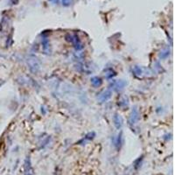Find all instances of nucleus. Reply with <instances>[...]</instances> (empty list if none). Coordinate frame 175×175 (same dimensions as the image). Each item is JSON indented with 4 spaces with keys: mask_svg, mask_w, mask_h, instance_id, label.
I'll use <instances>...</instances> for the list:
<instances>
[{
    "mask_svg": "<svg viewBox=\"0 0 175 175\" xmlns=\"http://www.w3.org/2000/svg\"><path fill=\"white\" fill-rule=\"evenodd\" d=\"M114 122H115V125H116V127H117V129L121 128L123 120H122V118H121L120 116H118L117 114V115H115V117H114Z\"/></svg>",
    "mask_w": 175,
    "mask_h": 175,
    "instance_id": "obj_3",
    "label": "nucleus"
},
{
    "mask_svg": "<svg viewBox=\"0 0 175 175\" xmlns=\"http://www.w3.org/2000/svg\"><path fill=\"white\" fill-rule=\"evenodd\" d=\"M131 117L133 118V120H132V123H135V122H136V121L138 119V113H137V110H134V111H132Z\"/></svg>",
    "mask_w": 175,
    "mask_h": 175,
    "instance_id": "obj_5",
    "label": "nucleus"
},
{
    "mask_svg": "<svg viewBox=\"0 0 175 175\" xmlns=\"http://www.w3.org/2000/svg\"><path fill=\"white\" fill-rule=\"evenodd\" d=\"M25 175H33V170L31 166L30 159H26L25 164Z\"/></svg>",
    "mask_w": 175,
    "mask_h": 175,
    "instance_id": "obj_1",
    "label": "nucleus"
},
{
    "mask_svg": "<svg viewBox=\"0 0 175 175\" xmlns=\"http://www.w3.org/2000/svg\"><path fill=\"white\" fill-rule=\"evenodd\" d=\"M111 92H110V91H105V92L101 96L100 99H101L102 102H106L108 99L111 98Z\"/></svg>",
    "mask_w": 175,
    "mask_h": 175,
    "instance_id": "obj_4",
    "label": "nucleus"
},
{
    "mask_svg": "<svg viewBox=\"0 0 175 175\" xmlns=\"http://www.w3.org/2000/svg\"><path fill=\"white\" fill-rule=\"evenodd\" d=\"M91 83L94 87H99L102 84V80L99 77H93L91 79Z\"/></svg>",
    "mask_w": 175,
    "mask_h": 175,
    "instance_id": "obj_2",
    "label": "nucleus"
}]
</instances>
